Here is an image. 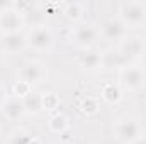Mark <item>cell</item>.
I'll return each mask as SVG.
<instances>
[{
    "instance_id": "obj_1",
    "label": "cell",
    "mask_w": 146,
    "mask_h": 144,
    "mask_svg": "<svg viewBox=\"0 0 146 144\" xmlns=\"http://www.w3.org/2000/svg\"><path fill=\"white\" fill-rule=\"evenodd\" d=\"M114 136L122 144H133L145 136V126L141 119L134 115H124L114 122Z\"/></svg>"
},
{
    "instance_id": "obj_2",
    "label": "cell",
    "mask_w": 146,
    "mask_h": 144,
    "mask_svg": "<svg viewBox=\"0 0 146 144\" xmlns=\"http://www.w3.org/2000/svg\"><path fill=\"white\" fill-rule=\"evenodd\" d=\"M117 17L127 29L141 27L146 24V3L141 0H126L119 3Z\"/></svg>"
},
{
    "instance_id": "obj_3",
    "label": "cell",
    "mask_w": 146,
    "mask_h": 144,
    "mask_svg": "<svg viewBox=\"0 0 146 144\" xmlns=\"http://www.w3.org/2000/svg\"><path fill=\"white\" fill-rule=\"evenodd\" d=\"M115 48L121 51L129 65H134L146 54V37L139 34H127Z\"/></svg>"
},
{
    "instance_id": "obj_4",
    "label": "cell",
    "mask_w": 146,
    "mask_h": 144,
    "mask_svg": "<svg viewBox=\"0 0 146 144\" xmlns=\"http://www.w3.org/2000/svg\"><path fill=\"white\" fill-rule=\"evenodd\" d=\"M146 70L141 65H129L119 71V87L124 92H138L145 87Z\"/></svg>"
},
{
    "instance_id": "obj_5",
    "label": "cell",
    "mask_w": 146,
    "mask_h": 144,
    "mask_svg": "<svg viewBox=\"0 0 146 144\" xmlns=\"http://www.w3.org/2000/svg\"><path fill=\"white\" fill-rule=\"evenodd\" d=\"M99 27L94 24H78L75 26L70 32V41L73 46H76L78 49L83 51H90V48L99 41Z\"/></svg>"
},
{
    "instance_id": "obj_6",
    "label": "cell",
    "mask_w": 146,
    "mask_h": 144,
    "mask_svg": "<svg viewBox=\"0 0 146 144\" xmlns=\"http://www.w3.org/2000/svg\"><path fill=\"white\" fill-rule=\"evenodd\" d=\"M54 46V32L48 26L29 29L27 32V48L37 53H46Z\"/></svg>"
},
{
    "instance_id": "obj_7",
    "label": "cell",
    "mask_w": 146,
    "mask_h": 144,
    "mask_svg": "<svg viewBox=\"0 0 146 144\" xmlns=\"http://www.w3.org/2000/svg\"><path fill=\"white\" fill-rule=\"evenodd\" d=\"M17 75H19V80H22L33 87V85H39V83L46 81L48 68L44 66V63H41L37 59H27L26 63H22Z\"/></svg>"
},
{
    "instance_id": "obj_8",
    "label": "cell",
    "mask_w": 146,
    "mask_h": 144,
    "mask_svg": "<svg viewBox=\"0 0 146 144\" xmlns=\"http://www.w3.org/2000/svg\"><path fill=\"white\" fill-rule=\"evenodd\" d=\"M99 34H100V37L104 41H107V42L119 44L124 37L127 36V27L121 22L119 17H109L99 27Z\"/></svg>"
},
{
    "instance_id": "obj_9",
    "label": "cell",
    "mask_w": 146,
    "mask_h": 144,
    "mask_svg": "<svg viewBox=\"0 0 146 144\" xmlns=\"http://www.w3.org/2000/svg\"><path fill=\"white\" fill-rule=\"evenodd\" d=\"M24 26V17L21 12L12 9V3L9 9L0 12V32L3 34H14V32H22Z\"/></svg>"
},
{
    "instance_id": "obj_10",
    "label": "cell",
    "mask_w": 146,
    "mask_h": 144,
    "mask_svg": "<svg viewBox=\"0 0 146 144\" xmlns=\"http://www.w3.org/2000/svg\"><path fill=\"white\" fill-rule=\"evenodd\" d=\"M129 66L126 58L121 54L117 48H107L100 51V68L106 71H121L122 68Z\"/></svg>"
},
{
    "instance_id": "obj_11",
    "label": "cell",
    "mask_w": 146,
    "mask_h": 144,
    "mask_svg": "<svg viewBox=\"0 0 146 144\" xmlns=\"http://www.w3.org/2000/svg\"><path fill=\"white\" fill-rule=\"evenodd\" d=\"M0 48L7 54L21 53L27 48V34L26 32H14V34H3L0 37Z\"/></svg>"
},
{
    "instance_id": "obj_12",
    "label": "cell",
    "mask_w": 146,
    "mask_h": 144,
    "mask_svg": "<svg viewBox=\"0 0 146 144\" xmlns=\"http://www.w3.org/2000/svg\"><path fill=\"white\" fill-rule=\"evenodd\" d=\"M24 17V26L34 29V27H41V26H48V14L41 9V5L37 3H31V7L22 14Z\"/></svg>"
},
{
    "instance_id": "obj_13",
    "label": "cell",
    "mask_w": 146,
    "mask_h": 144,
    "mask_svg": "<svg viewBox=\"0 0 146 144\" xmlns=\"http://www.w3.org/2000/svg\"><path fill=\"white\" fill-rule=\"evenodd\" d=\"M124 98V90L119 87V83L107 81L100 88V100L109 105H119Z\"/></svg>"
},
{
    "instance_id": "obj_14",
    "label": "cell",
    "mask_w": 146,
    "mask_h": 144,
    "mask_svg": "<svg viewBox=\"0 0 146 144\" xmlns=\"http://www.w3.org/2000/svg\"><path fill=\"white\" fill-rule=\"evenodd\" d=\"M2 114L5 115L7 120H12V122L22 119V117L26 115V110H24V105H22V100L10 97V98L5 102V105L2 107Z\"/></svg>"
},
{
    "instance_id": "obj_15",
    "label": "cell",
    "mask_w": 146,
    "mask_h": 144,
    "mask_svg": "<svg viewBox=\"0 0 146 144\" xmlns=\"http://www.w3.org/2000/svg\"><path fill=\"white\" fill-rule=\"evenodd\" d=\"M85 10H87V5L83 2H66L63 3V15L65 19H68L70 22H80L85 15Z\"/></svg>"
},
{
    "instance_id": "obj_16",
    "label": "cell",
    "mask_w": 146,
    "mask_h": 144,
    "mask_svg": "<svg viewBox=\"0 0 146 144\" xmlns=\"http://www.w3.org/2000/svg\"><path fill=\"white\" fill-rule=\"evenodd\" d=\"M48 129L53 134H63V132H66L70 129V119L61 112L51 114L49 119H48Z\"/></svg>"
},
{
    "instance_id": "obj_17",
    "label": "cell",
    "mask_w": 146,
    "mask_h": 144,
    "mask_svg": "<svg viewBox=\"0 0 146 144\" xmlns=\"http://www.w3.org/2000/svg\"><path fill=\"white\" fill-rule=\"evenodd\" d=\"M78 110L87 117H92V115L99 114V110H100V97H97V95L82 97L80 102H78Z\"/></svg>"
},
{
    "instance_id": "obj_18",
    "label": "cell",
    "mask_w": 146,
    "mask_h": 144,
    "mask_svg": "<svg viewBox=\"0 0 146 144\" xmlns=\"http://www.w3.org/2000/svg\"><path fill=\"white\" fill-rule=\"evenodd\" d=\"M78 66L87 71H95L100 68V53L97 51H85L78 58Z\"/></svg>"
},
{
    "instance_id": "obj_19",
    "label": "cell",
    "mask_w": 146,
    "mask_h": 144,
    "mask_svg": "<svg viewBox=\"0 0 146 144\" xmlns=\"http://www.w3.org/2000/svg\"><path fill=\"white\" fill-rule=\"evenodd\" d=\"M41 108L48 114H56L60 108V97L54 92H42L41 93Z\"/></svg>"
},
{
    "instance_id": "obj_20",
    "label": "cell",
    "mask_w": 146,
    "mask_h": 144,
    "mask_svg": "<svg viewBox=\"0 0 146 144\" xmlns=\"http://www.w3.org/2000/svg\"><path fill=\"white\" fill-rule=\"evenodd\" d=\"M22 105L26 110V115H37L39 112H42L41 108V93H31L22 100Z\"/></svg>"
},
{
    "instance_id": "obj_21",
    "label": "cell",
    "mask_w": 146,
    "mask_h": 144,
    "mask_svg": "<svg viewBox=\"0 0 146 144\" xmlns=\"http://www.w3.org/2000/svg\"><path fill=\"white\" fill-rule=\"evenodd\" d=\"M31 141H33V136L26 129L17 127V129H14V131L9 132L5 144H29Z\"/></svg>"
},
{
    "instance_id": "obj_22",
    "label": "cell",
    "mask_w": 146,
    "mask_h": 144,
    "mask_svg": "<svg viewBox=\"0 0 146 144\" xmlns=\"http://www.w3.org/2000/svg\"><path fill=\"white\" fill-rule=\"evenodd\" d=\"M33 93V87L22 80H17L14 85H12V97L14 98H19V100H24L27 95Z\"/></svg>"
},
{
    "instance_id": "obj_23",
    "label": "cell",
    "mask_w": 146,
    "mask_h": 144,
    "mask_svg": "<svg viewBox=\"0 0 146 144\" xmlns=\"http://www.w3.org/2000/svg\"><path fill=\"white\" fill-rule=\"evenodd\" d=\"M10 97H9V92H7V88L0 83V110H2V107L5 105V102L9 100Z\"/></svg>"
},
{
    "instance_id": "obj_24",
    "label": "cell",
    "mask_w": 146,
    "mask_h": 144,
    "mask_svg": "<svg viewBox=\"0 0 146 144\" xmlns=\"http://www.w3.org/2000/svg\"><path fill=\"white\" fill-rule=\"evenodd\" d=\"M133 144H146V134H145V136H143V137H139L138 141H134V143H133Z\"/></svg>"
},
{
    "instance_id": "obj_25",
    "label": "cell",
    "mask_w": 146,
    "mask_h": 144,
    "mask_svg": "<svg viewBox=\"0 0 146 144\" xmlns=\"http://www.w3.org/2000/svg\"><path fill=\"white\" fill-rule=\"evenodd\" d=\"M29 144H42V141H41V139H37V137H33V141H31Z\"/></svg>"
}]
</instances>
